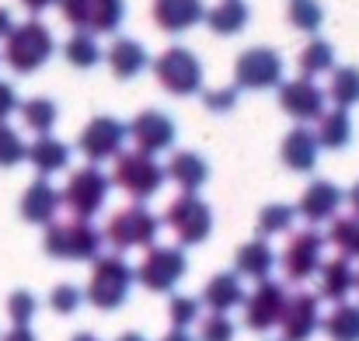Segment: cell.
Here are the masks:
<instances>
[{"instance_id":"1","label":"cell","mask_w":359,"mask_h":341,"mask_svg":"<svg viewBox=\"0 0 359 341\" xmlns=\"http://www.w3.org/2000/svg\"><path fill=\"white\" fill-rule=\"evenodd\" d=\"M4 42H7L4 46V60H7V67L14 74H35L56 53V39H53V32L42 21H21V25H14V32Z\"/></svg>"},{"instance_id":"2","label":"cell","mask_w":359,"mask_h":341,"mask_svg":"<svg viewBox=\"0 0 359 341\" xmlns=\"http://www.w3.org/2000/svg\"><path fill=\"white\" fill-rule=\"evenodd\" d=\"M42 247L49 258H60V261H95L105 247V237L91 220H67V223L46 227Z\"/></svg>"},{"instance_id":"3","label":"cell","mask_w":359,"mask_h":341,"mask_svg":"<svg viewBox=\"0 0 359 341\" xmlns=\"http://www.w3.org/2000/svg\"><path fill=\"white\" fill-rule=\"evenodd\" d=\"M133 282H136V272L122 254H98L84 300L98 310H119L133 289Z\"/></svg>"},{"instance_id":"4","label":"cell","mask_w":359,"mask_h":341,"mask_svg":"<svg viewBox=\"0 0 359 341\" xmlns=\"http://www.w3.org/2000/svg\"><path fill=\"white\" fill-rule=\"evenodd\" d=\"M168 181V171L150 157V153H140V150H122L116 157V167H112V185H119L122 192L133 199V202H147L161 192V185Z\"/></svg>"},{"instance_id":"5","label":"cell","mask_w":359,"mask_h":341,"mask_svg":"<svg viewBox=\"0 0 359 341\" xmlns=\"http://www.w3.org/2000/svg\"><path fill=\"white\" fill-rule=\"evenodd\" d=\"M109 192H112V178H109L102 167L88 164V167H81V171H74V174L67 178L60 199H63V206L74 213V220H91V216L102 213V206L109 202Z\"/></svg>"},{"instance_id":"6","label":"cell","mask_w":359,"mask_h":341,"mask_svg":"<svg viewBox=\"0 0 359 341\" xmlns=\"http://www.w3.org/2000/svg\"><path fill=\"white\" fill-rule=\"evenodd\" d=\"M154 77L157 84L175 95V98H189L203 91V63L196 53H189L185 46H171L154 60Z\"/></svg>"},{"instance_id":"7","label":"cell","mask_w":359,"mask_h":341,"mask_svg":"<svg viewBox=\"0 0 359 341\" xmlns=\"http://www.w3.org/2000/svg\"><path fill=\"white\" fill-rule=\"evenodd\" d=\"M157 233H161V220L147 206H140V202H133L126 209H116L112 220L102 230V237L116 247V254L129 251V247H147L150 251L154 240H157Z\"/></svg>"},{"instance_id":"8","label":"cell","mask_w":359,"mask_h":341,"mask_svg":"<svg viewBox=\"0 0 359 341\" xmlns=\"http://www.w3.org/2000/svg\"><path fill=\"white\" fill-rule=\"evenodd\" d=\"M189 272V258L182 247H171V244H154L143 261L136 265V282L150 293H171Z\"/></svg>"},{"instance_id":"9","label":"cell","mask_w":359,"mask_h":341,"mask_svg":"<svg viewBox=\"0 0 359 341\" xmlns=\"http://www.w3.org/2000/svg\"><path fill=\"white\" fill-rule=\"evenodd\" d=\"M67 25L84 35H112L126 18V0H56Z\"/></svg>"},{"instance_id":"10","label":"cell","mask_w":359,"mask_h":341,"mask_svg":"<svg viewBox=\"0 0 359 341\" xmlns=\"http://www.w3.org/2000/svg\"><path fill=\"white\" fill-rule=\"evenodd\" d=\"M283 84V56L269 46L244 49L234 60V88L244 91H269Z\"/></svg>"},{"instance_id":"11","label":"cell","mask_w":359,"mask_h":341,"mask_svg":"<svg viewBox=\"0 0 359 341\" xmlns=\"http://www.w3.org/2000/svg\"><path fill=\"white\" fill-rule=\"evenodd\" d=\"M164 223L178 237V244L192 247V244H203V240L213 233V209H210L199 195H185V192H182V195L168 206Z\"/></svg>"},{"instance_id":"12","label":"cell","mask_w":359,"mask_h":341,"mask_svg":"<svg viewBox=\"0 0 359 341\" xmlns=\"http://www.w3.org/2000/svg\"><path fill=\"white\" fill-rule=\"evenodd\" d=\"M279 265H283L286 282H307V279H314L321 272V265H325V237L318 230L293 233L290 244L279 254Z\"/></svg>"},{"instance_id":"13","label":"cell","mask_w":359,"mask_h":341,"mask_svg":"<svg viewBox=\"0 0 359 341\" xmlns=\"http://www.w3.org/2000/svg\"><path fill=\"white\" fill-rule=\"evenodd\" d=\"M286 300H290V293H286L283 282H276V279L258 282L255 293L244 296V328L248 331H258V335L279 328L283 310H286Z\"/></svg>"},{"instance_id":"14","label":"cell","mask_w":359,"mask_h":341,"mask_svg":"<svg viewBox=\"0 0 359 341\" xmlns=\"http://www.w3.org/2000/svg\"><path fill=\"white\" fill-rule=\"evenodd\" d=\"M126 136H129V132H126V122L112 118V115H95V118L81 129L77 150L98 167L102 160H116V157H119Z\"/></svg>"},{"instance_id":"15","label":"cell","mask_w":359,"mask_h":341,"mask_svg":"<svg viewBox=\"0 0 359 341\" xmlns=\"http://www.w3.org/2000/svg\"><path fill=\"white\" fill-rule=\"evenodd\" d=\"M126 132H129V139L136 143V150H140V153H150V157L171 150V146H175V136H178L171 115L157 112V109H147V112L133 115V122L126 125Z\"/></svg>"},{"instance_id":"16","label":"cell","mask_w":359,"mask_h":341,"mask_svg":"<svg viewBox=\"0 0 359 341\" xmlns=\"http://www.w3.org/2000/svg\"><path fill=\"white\" fill-rule=\"evenodd\" d=\"M314 331H321V300H318V293H293L286 300L279 335H283V341H311Z\"/></svg>"},{"instance_id":"17","label":"cell","mask_w":359,"mask_h":341,"mask_svg":"<svg viewBox=\"0 0 359 341\" xmlns=\"http://www.w3.org/2000/svg\"><path fill=\"white\" fill-rule=\"evenodd\" d=\"M279 109L290 118H297V125L318 122L325 115V91L307 77L286 81V84H279Z\"/></svg>"},{"instance_id":"18","label":"cell","mask_w":359,"mask_h":341,"mask_svg":"<svg viewBox=\"0 0 359 341\" xmlns=\"http://www.w3.org/2000/svg\"><path fill=\"white\" fill-rule=\"evenodd\" d=\"M342 202H346V192H342L335 181L318 178V181H311V185L304 188V195H300V202H297L293 209H297V216H304L307 223L318 227V223L335 220L339 209H342Z\"/></svg>"},{"instance_id":"19","label":"cell","mask_w":359,"mask_h":341,"mask_svg":"<svg viewBox=\"0 0 359 341\" xmlns=\"http://www.w3.org/2000/svg\"><path fill=\"white\" fill-rule=\"evenodd\" d=\"M150 18L161 32L168 35H182L189 28H196L206 18V4L203 0H154L150 4Z\"/></svg>"},{"instance_id":"20","label":"cell","mask_w":359,"mask_h":341,"mask_svg":"<svg viewBox=\"0 0 359 341\" xmlns=\"http://www.w3.org/2000/svg\"><path fill=\"white\" fill-rule=\"evenodd\" d=\"M60 206H63L60 192H56L46 178H35V181L25 188V195H21V206H18V209H21V220H25V223L49 227V223H56Z\"/></svg>"},{"instance_id":"21","label":"cell","mask_w":359,"mask_h":341,"mask_svg":"<svg viewBox=\"0 0 359 341\" xmlns=\"http://www.w3.org/2000/svg\"><path fill=\"white\" fill-rule=\"evenodd\" d=\"M318 136L311 132V129H304V125H297V129H290L286 136H283V146H279V157H283V164L290 167V171H297V174H311L314 167H318Z\"/></svg>"},{"instance_id":"22","label":"cell","mask_w":359,"mask_h":341,"mask_svg":"<svg viewBox=\"0 0 359 341\" xmlns=\"http://www.w3.org/2000/svg\"><path fill=\"white\" fill-rule=\"evenodd\" d=\"M279 254L269 247L265 237H255L248 244H241L238 254H234V275H244V279H255V282H265L276 268Z\"/></svg>"},{"instance_id":"23","label":"cell","mask_w":359,"mask_h":341,"mask_svg":"<svg viewBox=\"0 0 359 341\" xmlns=\"http://www.w3.org/2000/svg\"><path fill=\"white\" fill-rule=\"evenodd\" d=\"M168 178L185 192V195H196L206 181H210V164H206V157L203 153H196V150H178L171 160H168Z\"/></svg>"},{"instance_id":"24","label":"cell","mask_w":359,"mask_h":341,"mask_svg":"<svg viewBox=\"0 0 359 341\" xmlns=\"http://www.w3.org/2000/svg\"><path fill=\"white\" fill-rule=\"evenodd\" d=\"M356 289V268L346 258H332L318 272V300H332L335 307L346 303V296Z\"/></svg>"},{"instance_id":"25","label":"cell","mask_w":359,"mask_h":341,"mask_svg":"<svg viewBox=\"0 0 359 341\" xmlns=\"http://www.w3.org/2000/svg\"><path fill=\"white\" fill-rule=\"evenodd\" d=\"M203 307H210V314H231L234 307H244V286H241V275L234 272H220L206 282L203 296H199Z\"/></svg>"},{"instance_id":"26","label":"cell","mask_w":359,"mask_h":341,"mask_svg":"<svg viewBox=\"0 0 359 341\" xmlns=\"http://www.w3.org/2000/svg\"><path fill=\"white\" fill-rule=\"evenodd\" d=\"M109 70L119 77V81H129V77H136V74H143L147 67H150V53H147V46L143 42H136V39H116L112 46H109Z\"/></svg>"},{"instance_id":"27","label":"cell","mask_w":359,"mask_h":341,"mask_svg":"<svg viewBox=\"0 0 359 341\" xmlns=\"http://www.w3.org/2000/svg\"><path fill=\"white\" fill-rule=\"evenodd\" d=\"M28 160H32V167L39 171V178H49V174L67 171V164H70V146L49 132V136H39V139L28 146Z\"/></svg>"},{"instance_id":"28","label":"cell","mask_w":359,"mask_h":341,"mask_svg":"<svg viewBox=\"0 0 359 341\" xmlns=\"http://www.w3.org/2000/svg\"><path fill=\"white\" fill-rule=\"evenodd\" d=\"M318 146L325 150H342L353 143V115L342 112V109H328V112L318 118Z\"/></svg>"},{"instance_id":"29","label":"cell","mask_w":359,"mask_h":341,"mask_svg":"<svg viewBox=\"0 0 359 341\" xmlns=\"http://www.w3.org/2000/svg\"><path fill=\"white\" fill-rule=\"evenodd\" d=\"M248 18H251V7L244 0H220L213 11H206L203 21L210 25L213 35H238V32H244Z\"/></svg>"},{"instance_id":"30","label":"cell","mask_w":359,"mask_h":341,"mask_svg":"<svg viewBox=\"0 0 359 341\" xmlns=\"http://www.w3.org/2000/svg\"><path fill=\"white\" fill-rule=\"evenodd\" d=\"M297 67H300V77H307V81H314L318 74H332L335 70V46L328 39H311L304 46Z\"/></svg>"},{"instance_id":"31","label":"cell","mask_w":359,"mask_h":341,"mask_svg":"<svg viewBox=\"0 0 359 341\" xmlns=\"http://www.w3.org/2000/svg\"><path fill=\"white\" fill-rule=\"evenodd\" d=\"M321 331L328 335V341H359V307L339 303L328 317H321Z\"/></svg>"},{"instance_id":"32","label":"cell","mask_w":359,"mask_h":341,"mask_svg":"<svg viewBox=\"0 0 359 341\" xmlns=\"http://www.w3.org/2000/svg\"><path fill=\"white\" fill-rule=\"evenodd\" d=\"M325 98H332L335 109H342V112H349L353 105H359V70L356 67H335Z\"/></svg>"},{"instance_id":"33","label":"cell","mask_w":359,"mask_h":341,"mask_svg":"<svg viewBox=\"0 0 359 341\" xmlns=\"http://www.w3.org/2000/svg\"><path fill=\"white\" fill-rule=\"evenodd\" d=\"M325 240L339 251V258L359 261V216H335Z\"/></svg>"},{"instance_id":"34","label":"cell","mask_w":359,"mask_h":341,"mask_svg":"<svg viewBox=\"0 0 359 341\" xmlns=\"http://www.w3.org/2000/svg\"><path fill=\"white\" fill-rule=\"evenodd\" d=\"M63 56H67L70 67H77V70H91V67L102 63V46H98L95 35L74 32V35L67 39V46H63Z\"/></svg>"},{"instance_id":"35","label":"cell","mask_w":359,"mask_h":341,"mask_svg":"<svg viewBox=\"0 0 359 341\" xmlns=\"http://www.w3.org/2000/svg\"><path fill=\"white\" fill-rule=\"evenodd\" d=\"M18 109H21V122H25L35 136H49V129H53L56 118H60V109H56L53 98H28V102L18 105Z\"/></svg>"},{"instance_id":"36","label":"cell","mask_w":359,"mask_h":341,"mask_svg":"<svg viewBox=\"0 0 359 341\" xmlns=\"http://www.w3.org/2000/svg\"><path fill=\"white\" fill-rule=\"evenodd\" d=\"M297 223V209L286 202H272L258 213V237H276V233H290Z\"/></svg>"},{"instance_id":"37","label":"cell","mask_w":359,"mask_h":341,"mask_svg":"<svg viewBox=\"0 0 359 341\" xmlns=\"http://www.w3.org/2000/svg\"><path fill=\"white\" fill-rule=\"evenodd\" d=\"M286 18H290V25H293V28H300V32H311V35H314V32L325 25V7H321V0H290Z\"/></svg>"},{"instance_id":"38","label":"cell","mask_w":359,"mask_h":341,"mask_svg":"<svg viewBox=\"0 0 359 341\" xmlns=\"http://www.w3.org/2000/svg\"><path fill=\"white\" fill-rule=\"evenodd\" d=\"M199 310H203L199 296H171V303H168V321H171L175 331H189V324L199 321Z\"/></svg>"},{"instance_id":"39","label":"cell","mask_w":359,"mask_h":341,"mask_svg":"<svg viewBox=\"0 0 359 341\" xmlns=\"http://www.w3.org/2000/svg\"><path fill=\"white\" fill-rule=\"evenodd\" d=\"M21 160H28V143L21 139L18 129L0 122V167H14Z\"/></svg>"},{"instance_id":"40","label":"cell","mask_w":359,"mask_h":341,"mask_svg":"<svg viewBox=\"0 0 359 341\" xmlns=\"http://www.w3.org/2000/svg\"><path fill=\"white\" fill-rule=\"evenodd\" d=\"M84 303V293L74 286V282H60L53 293H49V310L53 314H60V317H70V314H77V307Z\"/></svg>"},{"instance_id":"41","label":"cell","mask_w":359,"mask_h":341,"mask_svg":"<svg viewBox=\"0 0 359 341\" xmlns=\"http://www.w3.org/2000/svg\"><path fill=\"white\" fill-rule=\"evenodd\" d=\"M35 310H39V300L28 289H18V293L7 296V317L14 321V328H28L32 317H35Z\"/></svg>"},{"instance_id":"42","label":"cell","mask_w":359,"mask_h":341,"mask_svg":"<svg viewBox=\"0 0 359 341\" xmlns=\"http://www.w3.org/2000/svg\"><path fill=\"white\" fill-rule=\"evenodd\" d=\"M196 341H234V321L227 314H210L199 324V338Z\"/></svg>"},{"instance_id":"43","label":"cell","mask_w":359,"mask_h":341,"mask_svg":"<svg viewBox=\"0 0 359 341\" xmlns=\"http://www.w3.org/2000/svg\"><path fill=\"white\" fill-rule=\"evenodd\" d=\"M238 88L231 84V88H217V91H203V102H206V109L210 112H231L234 105H238Z\"/></svg>"},{"instance_id":"44","label":"cell","mask_w":359,"mask_h":341,"mask_svg":"<svg viewBox=\"0 0 359 341\" xmlns=\"http://www.w3.org/2000/svg\"><path fill=\"white\" fill-rule=\"evenodd\" d=\"M14 112H18V91H14V84L0 81V122H7Z\"/></svg>"},{"instance_id":"45","label":"cell","mask_w":359,"mask_h":341,"mask_svg":"<svg viewBox=\"0 0 359 341\" xmlns=\"http://www.w3.org/2000/svg\"><path fill=\"white\" fill-rule=\"evenodd\" d=\"M0 341H39V338H35V331H32V328H11Z\"/></svg>"},{"instance_id":"46","label":"cell","mask_w":359,"mask_h":341,"mask_svg":"<svg viewBox=\"0 0 359 341\" xmlns=\"http://www.w3.org/2000/svg\"><path fill=\"white\" fill-rule=\"evenodd\" d=\"M11 32H14V18H11L7 7H0V39H7Z\"/></svg>"},{"instance_id":"47","label":"cell","mask_w":359,"mask_h":341,"mask_svg":"<svg viewBox=\"0 0 359 341\" xmlns=\"http://www.w3.org/2000/svg\"><path fill=\"white\" fill-rule=\"evenodd\" d=\"M21 4H25L32 14H42V11H46L49 4H56V0H21Z\"/></svg>"},{"instance_id":"48","label":"cell","mask_w":359,"mask_h":341,"mask_svg":"<svg viewBox=\"0 0 359 341\" xmlns=\"http://www.w3.org/2000/svg\"><path fill=\"white\" fill-rule=\"evenodd\" d=\"M161 341H196V338H192L189 331H175V328H171V331H168V335H164Z\"/></svg>"},{"instance_id":"49","label":"cell","mask_w":359,"mask_h":341,"mask_svg":"<svg viewBox=\"0 0 359 341\" xmlns=\"http://www.w3.org/2000/svg\"><path fill=\"white\" fill-rule=\"evenodd\" d=\"M346 199H349V206H353V216H359V181L349 188V195H346Z\"/></svg>"},{"instance_id":"50","label":"cell","mask_w":359,"mask_h":341,"mask_svg":"<svg viewBox=\"0 0 359 341\" xmlns=\"http://www.w3.org/2000/svg\"><path fill=\"white\" fill-rule=\"evenodd\" d=\"M116 341H147V338H143L140 331H126V335H119V338H116Z\"/></svg>"},{"instance_id":"51","label":"cell","mask_w":359,"mask_h":341,"mask_svg":"<svg viewBox=\"0 0 359 341\" xmlns=\"http://www.w3.org/2000/svg\"><path fill=\"white\" fill-rule=\"evenodd\" d=\"M70 341H98V338H95V335H88V331H81V335H74Z\"/></svg>"},{"instance_id":"52","label":"cell","mask_w":359,"mask_h":341,"mask_svg":"<svg viewBox=\"0 0 359 341\" xmlns=\"http://www.w3.org/2000/svg\"><path fill=\"white\" fill-rule=\"evenodd\" d=\"M356 293H359V272H356Z\"/></svg>"}]
</instances>
